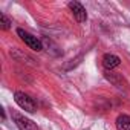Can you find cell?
Segmentation results:
<instances>
[{
    "instance_id": "obj_2",
    "label": "cell",
    "mask_w": 130,
    "mask_h": 130,
    "mask_svg": "<svg viewBox=\"0 0 130 130\" xmlns=\"http://www.w3.org/2000/svg\"><path fill=\"white\" fill-rule=\"evenodd\" d=\"M17 34H19V37L25 41V44H28L32 51H37V52L43 51V44H41V41H40L37 37H34L32 34L26 32V31H25V29H22V28H19V29H17Z\"/></svg>"
},
{
    "instance_id": "obj_5",
    "label": "cell",
    "mask_w": 130,
    "mask_h": 130,
    "mask_svg": "<svg viewBox=\"0 0 130 130\" xmlns=\"http://www.w3.org/2000/svg\"><path fill=\"white\" fill-rule=\"evenodd\" d=\"M104 77H106V80H109L118 89H127V81L122 78V75H119L116 72H112V71H104Z\"/></svg>"
},
{
    "instance_id": "obj_6",
    "label": "cell",
    "mask_w": 130,
    "mask_h": 130,
    "mask_svg": "<svg viewBox=\"0 0 130 130\" xmlns=\"http://www.w3.org/2000/svg\"><path fill=\"white\" fill-rule=\"evenodd\" d=\"M121 64V58L118 55H113V54H106L103 57V66L106 68V71H112L115 68H118Z\"/></svg>"
},
{
    "instance_id": "obj_8",
    "label": "cell",
    "mask_w": 130,
    "mask_h": 130,
    "mask_svg": "<svg viewBox=\"0 0 130 130\" xmlns=\"http://www.w3.org/2000/svg\"><path fill=\"white\" fill-rule=\"evenodd\" d=\"M0 25H2V29H5V31H8L9 28H11V20L2 12L0 14Z\"/></svg>"
},
{
    "instance_id": "obj_1",
    "label": "cell",
    "mask_w": 130,
    "mask_h": 130,
    "mask_svg": "<svg viewBox=\"0 0 130 130\" xmlns=\"http://www.w3.org/2000/svg\"><path fill=\"white\" fill-rule=\"evenodd\" d=\"M14 101H15V103L19 104V107H22L25 112L34 113V112L37 110L35 101H34L29 95H26L25 92H15V93H14Z\"/></svg>"
},
{
    "instance_id": "obj_4",
    "label": "cell",
    "mask_w": 130,
    "mask_h": 130,
    "mask_svg": "<svg viewBox=\"0 0 130 130\" xmlns=\"http://www.w3.org/2000/svg\"><path fill=\"white\" fill-rule=\"evenodd\" d=\"M12 116H14V122H15V125H17L20 130H38L37 124L32 122L31 119L25 118L23 115H20V113H14Z\"/></svg>"
},
{
    "instance_id": "obj_3",
    "label": "cell",
    "mask_w": 130,
    "mask_h": 130,
    "mask_svg": "<svg viewBox=\"0 0 130 130\" xmlns=\"http://www.w3.org/2000/svg\"><path fill=\"white\" fill-rule=\"evenodd\" d=\"M69 8L74 14V19L78 22V23H84L87 20V12H86V8L80 3V2H71L69 3Z\"/></svg>"
},
{
    "instance_id": "obj_7",
    "label": "cell",
    "mask_w": 130,
    "mask_h": 130,
    "mask_svg": "<svg viewBox=\"0 0 130 130\" xmlns=\"http://www.w3.org/2000/svg\"><path fill=\"white\" fill-rule=\"evenodd\" d=\"M115 124L118 130H130V115H119Z\"/></svg>"
}]
</instances>
